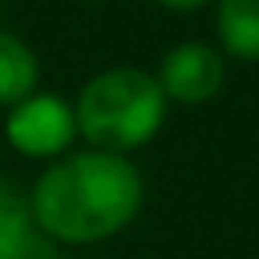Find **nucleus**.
<instances>
[{
	"instance_id": "nucleus-6",
	"label": "nucleus",
	"mask_w": 259,
	"mask_h": 259,
	"mask_svg": "<svg viewBox=\"0 0 259 259\" xmlns=\"http://www.w3.org/2000/svg\"><path fill=\"white\" fill-rule=\"evenodd\" d=\"M38 92V57L23 38L0 31V107H16Z\"/></svg>"
},
{
	"instance_id": "nucleus-1",
	"label": "nucleus",
	"mask_w": 259,
	"mask_h": 259,
	"mask_svg": "<svg viewBox=\"0 0 259 259\" xmlns=\"http://www.w3.org/2000/svg\"><path fill=\"white\" fill-rule=\"evenodd\" d=\"M27 202L42 236L57 244H99L138 218L145 179L126 153L84 149L50 164Z\"/></svg>"
},
{
	"instance_id": "nucleus-7",
	"label": "nucleus",
	"mask_w": 259,
	"mask_h": 259,
	"mask_svg": "<svg viewBox=\"0 0 259 259\" xmlns=\"http://www.w3.org/2000/svg\"><path fill=\"white\" fill-rule=\"evenodd\" d=\"M218 38L240 61H259V0H221Z\"/></svg>"
},
{
	"instance_id": "nucleus-8",
	"label": "nucleus",
	"mask_w": 259,
	"mask_h": 259,
	"mask_svg": "<svg viewBox=\"0 0 259 259\" xmlns=\"http://www.w3.org/2000/svg\"><path fill=\"white\" fill-rule=\"evenodd\" d=\"M156 4H160V8H168V12H198V8H206V4H210V0H156Z\"/></svg>"
},
{
	"instance_id": "nucleus-3",
	"label": "nucleus",
	"mask_w": 259,
	"mask_h": 259,
	"mask_svg": "<svg viewBox=\"0 0 259 259\" xmlns=\"http://www.w3.org/2000/svg\"><path fill=\"white\" fill-rule=\"evenodd\" d=\"M4 134H8L16 153L34 156V160H54V156L69 153V145L80 130H76V111L73 103H65V96L34 92L23 103L12 107Z\"/></svg>"
},
{
	"instance_id": "nucleus-4",
	"label": "nucleus",
	"mask_w": 259,
	"mask_h": 259,
	"mask_svg": "<svg viewBox=\"0 0 259 259\" xmlns=\"http://www.w3.org/2000/svg\"><path fill=\"white\" fill-rule=\"evenodd\" d=\"M156 80H160L168 103L198 107V103H210L221 92V84H225V61L206 42H183V46L164 54Z\"/></svg>"
},
{
	"instance_id": "nucleus-5",
	"label": "nucleus",
	"mask_w": 259,
	"mask_h": 259,
	"mask_svg": "<svg viewBox=\"0 0 259 259\" xmlns=\"http://www.w3.org/2000/svg\"><path fill=\"white\" fill-rule=\"evenodd\" d=\"M38 225L31 218V202L0 176V259H34Z\"/></svg>"
},
{
	"instance_id": "nucleus-2",
	"label": "nucleus",
	"mask_w": 259,
	"mask_h": 259,
	"mask_svg": "<svg viewBox=\"0 0 259 259\" xmlns=\"http://www.w3.org/2000/svg\"><path fill=\"white\" fill-rule=\"evenodd\" d=\"M73 111L76 130L92 149L130 153L156 138L168 114V96L153 73L138 65H114L84 84Z\"/></svg>"
}]
</instances>
